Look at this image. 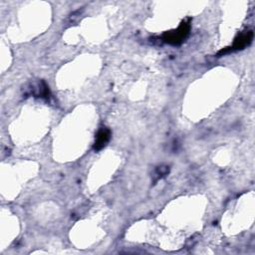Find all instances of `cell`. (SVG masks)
I'll use <instances>...</instances> for the list:
<instances>
[{"label": "cell", "instance_id": "cell-3", "mask_svg": "<svg viewBox=\"0 0 255 255\" xmlns=\"http://www.w3.org/2000/svg\"><path fill=\"white\" fill-rule=\"evenodd\" d=\"M110 137H111V130L108 128L103 127L102 128H100L99 131L97 132V135H96V139H95V143H94V149L96 151L101 150L103 147L106 146V144L110 140Z\"/></svg>", "mask_w": 255, "mask_h": 255}, {"label": "cell", "instance_id": "cell-1", "mask_svg": "<svg viewBox=\"0 0 255 255\" xmlns=\"http://www.w3.org/2000/svg\"><path fill=\"white\" fill-rule=\"evenodd\" d=\"M190 31V18L183 20L180 25L175 29L168 32H164L161 36L163 42L170 45H179L188 36Z\"/></svg>", "mask_w": 255, "mask_h": 255}, {"label": "cell", "instance_id": "cell-2", "mask_svg": "<svg viewBox=\"0 0 255 255\" xmlns=\"http://www.w3.org/2000/svg\"><path fill=\"white\" fill-rule=\"evenodd\" d=\"M253 36L254 33L252 30H246L240 34H238L236 36V38L233 41V44L230 47H226L222 50H220L218 52V56H222L225 54H228L230 52H234V51H239L242 50L244 48H246L247 46H249L253 40Z\"/></svg>", "mask_w": 255, "mask_h": 255}]
</instances>
